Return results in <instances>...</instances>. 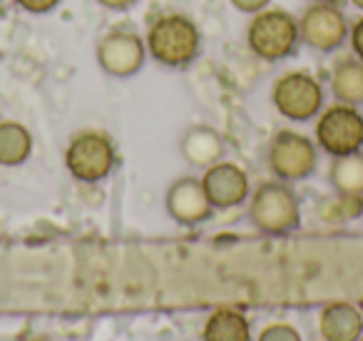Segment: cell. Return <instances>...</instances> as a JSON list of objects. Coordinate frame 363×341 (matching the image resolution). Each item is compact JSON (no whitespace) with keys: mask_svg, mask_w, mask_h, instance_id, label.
I'll list each match as a JSON object with an SVG mask.
<instances>
[{"mask_svg":"<svg viewBox=\"0 0 363 341\" xmlns=\"http://www.w3.org/2000/svg\"><path fill=\"white\" fill-rule=\"evenodd\" d=\"M202 341H252V324L237 309H214L202 329Z\"/></svg>","mask_w":363,"mask_h":341,"instance_id":"cell-16","label":"cell"},{"mask_svg":"<svg viewBox=\"0 0 363 341\" xmlns=\"http://www.w3.org/2000/svg\"><path fill=\"white\" fill-rule=\"evenodd\" d=\"M311 3H333V6H338L341 0H311Z\"/></svg>","mask_w":363,"mask_h":341,"instance_id":"cell-24","label":"cell"},{"mask_svg":"<svg viewBox=\"0 0 363 341\" xmlns=\"http://www.w3.org/2000/svg\"><path fill=\"white\" fill-rule=\"evenodd\" d=\"M267 165L281 182L308 180L318 167V145L296 130H279L267 147Z\"/></svg>","mask_w":363,"mask_h":341,"instance_id":"cell-6","label":"cell"},{"mask_svg":"<svg viewBox=\"0 0 363 341\" xmlns=\"http://www.w3.org/2000/svg\"><path fill=\"white\" fill-rule=\"evenodd\" d=\"M318 331L323 341H361L363 314L348 301H333L323 306L318 316Z\"/></svg>","mask_w":363,"mask_h":341,"instance_id":"cell-12","label":"cell"},{"mask_svg":"<svg viewBox=\"0 0 363 341\" xmlns=\"http://www.w3.org/2000/svg\"><path fill=\"white\" fill-rule=\"evenodd\" d=\"M247 217L254 229L262 234L284 237L301 227V205H298L296 192L289 187V182H262L249 195Z\"/></svg>","mask_w":363,"mask_h":341,"instance_id":"cell-2","label":"cell"},{"mask_svg":"<svg viewBox=\"0 0 363 341\" xmlns=\"http://www.w3.org/2000/svg\"><path fill=\"white\" fill-rule=\"evenodd\" d=\"M272 102L291 122H308L321 115L326 90L323 85L306 70H289L277 77L272 85Z\"/></svg>","mask_w":363,"mask_h":341,"instance_id":"cell-4","label":"cell"},{"mask_svg":"<svg viewBox=\"0 0 363 341\" xmlns=\"http://www.w3.org/2000/svg\"><path fill=\"white\" fill-rule=\"evenodd\" d=\"M259 341H301V334L291 324H269Z\"/></svg>","mask_w":363,"mask_h":341,"instance_id":"cell-18","label":"cell"},{"mask_svg":"<svg viewBox=\"0 0 363 341\" xmlns=\"http://www.w3.org/2000/svg\"><path fill=\"white\" fill-rule=\"evenodd\" d=\"M247 45L259 60L279 63L296 55L301 45L298 36V18H294L289 11L281 8H264L254 13L247 26Z\"/></svg>","mask_w":363,"mask_h":341,"instance_id":"cell-3","label":"cell"},{"mask_svg":"<svg viewBox=\"0 0 363 341\" xmlns=\"http://www.w3.org/2000/svg\"><path fill=\"white\" fill-rule=\"evenodd\" d=\"M179 152L192 167H204V170H207L214 162L222 160L224 140L214 127L197 125V127H189V130L182 135Z\"/></svg>","mask_w":363,"mask_h":341,"instance_id":"cell-13","label":"cell"},{"mask_svg":"<svg viewBox=\"0 0 363 341\" xmlns=\"http://www.w3.org/2000/svg\"><path fill=\"white\" fill-rule=\"evenodd\" d=\"M97 65L110 77H132L142 70L147 60L145 38L127 28H115L97 40L95 48Z\"/></svg>","mask_w":363,"mask_h":341,"instance_id":"cell-9","label":"cell"},{"mask_svg":"<svg viewBox=\"0 0 363 341\" xmlns=\"http://www.w3.org/2000/svg\"><path fill=\"white\" fill-rule=\"evenodd\" d=\"M33 152V135L21 122L6 120L0 122V165L18 167L30 157Z\"/></svg>","mask_w":363,"mask_h":341,"instance_id":"cell-17","label":"cell"},{"mask_svg":"<svg viewBox=\"0 0 363 341\" xmlns=\"http://www.w3.org/2000/svg\"><path fill=\"white\" fill-rule=\"evenodd\" d=\"M62 0H16V6L23 8L30 16H45V13H52Z\"/></svg>","mask_w":363,"mask_h":341,"instance_id":"cell-19","label":"cell"},{"mask_svg":"<svg viewBox=\"0 0 363 341\" xmlns=\"http://www.w3.org/2000/svg\"><path fill=\"white\" fill-rule=\"evenodd\" d=\"M316 145L328 157L351 155L363 150V115L353 105H336L326 107L318 115L316 122Z\"/></svg>","mask_w":363,"mask_h":341,"instance_id":"cell-7","label":"cell"},{"mask_svg":"<svg viewBox=\"0 0 363 341\" xmlns=\"http://www.w3.org/2000/svg\"><path fill=\"white\" fill-rule=\"evenodd\" d=\"M234 8H237L239 13H247V16H254V13L264 11V8H269V3L272 0H229Z\"/></svg>","mask_w":363,"mask_h":341,"instance_id":"cell-21","label":"cell"},{"mask_svg":"<svg viewBox=\"0 0 363 341\" xmlns=\"http://www.w3.org/2000/svg\"><path fill=\"white\" fill-rule=\"evenodd\" d=\"M328 182H331L333 195L363 200V152L331 157Z\"/></svg>","mask_w":363,"mask_h":341,"instance_id":"cell-14","label":"cell"},{"mask_svg":"<svg viewBox=\"0 0 363 341\" xmlns=\"http://www.w3.org/2000/svg\"><path fill=\"white\" fill-rule=\"evenodd\" d=\"M147 55L164 67H187L202 53L199 26L184 13H164L145 33Z\"/></svg>","mask_w":363,"mask_h":341,"instance_id":"cell-1","label":"cell"},{"mask_svg":"<svg viewBox=\"0 0 363 341\" xmlns=\"http://www.w3.org/2000/svg\"><path fill=\"white\" fill-rule=\"evenodd\" d=\"M348 21L343 11L333 3H311L298 18V36L301 45L308 50L321 53H336L348 40Z\"/></svg>","mask_w":363,"mask_h":341,"instance_id":"cell-8","label":"cell"},{"mask_svg":"<svg viewBox=\"0 0 363 341\" xmlns=\"http://www.w3.org/2000/svg\"><path fill=\"white\" fill-rule=\"evenodd\" d=\"M164 210L182 227H197L214 215L207 190L197 177H179L172 182L164 195Z\"/></svg>","mask_w":363,"mask_h":341,"instance_id":"cell-10","label":"cell"},{"mask_svg":"<svg viewBox=\"0 0 363 341\" xmlns=\"http://www.w3.org/2000/svg\"><path fill=\"white\" fill-rule=\"evenodd\" d=\"M348 43H351V50L358 60H363V16L348 28Z\"/></svg>","mask_w":363,"mask_h":341,"instance_id":"cell-20","label":"cell"},{"mask_svg":"<svg viewBox=\"0 0 363 341\" xmlns=\"http://www.w3.org/2000/svg\"><path fill=\"white\" fill-rule=\"evenodd\" d=\"M331 92L338 102L363 107V60L343 58L331 72Z\"/></svg>","mask_w":363,"mask_h":341,"instance_id":"cell-15","label":"cell"},{"mask_svg":"<svg viewBox=\"0 0 363 341\" xmlns=\"http://www.w3.org/2000/svg\"><path fill=\"white\" fill-rule=\"evenodd\" d=\"M28 341H45V339H28Z\"/></svg>","mask_w":363,"mask_h":341,"instance_id":"cell-25","label":"cell"},{"mask_svg":"<svg viewBox=\"0 0 363 341\" xmlns=\"http://www.w3.org/2000/svg\"><path fill=\"white\" fill-rule=\"evenodd\" d=\"M117 162L112 140L100 130H82L70 140L65 150V167L77 182L95 185L110 177Z\"/></svg>","mask_w":363,"mask_h":341,"instance_id":"cell-5","label":"cell"},{"mask_svg":"<svg viewBox=\"0 0 363 341\" xmlns=\"http://www.w3.org/2000/svg\"><path fill=\"white\" fill-rule=\"evenodd\" d=\"M0 3H6V0H0Z\"/></svg>","mask_w":363,"mask_h":341,"instance_id":"cell-26","label":"cell"},{"mask_svg":"<svg viewBox=\"0 0 363 341\" xmlns=\"http://www.w3.org/2000/svg\"><path fill=\"white\" fill-rule=\"evenodd\" d=\"M97 6L107 8V11H130L132 6H137L140 0H95Z\"/></svg>","mask_w":363,"mask_h":341,"instance_id":"cell-22","label":"cell"},{"mask_svg":"<svg viewBox=\"0 0 363 341\" xmlns=\"http://www.w3.org/2000/svg\"><path fill=\"white\" fill-rule=\"evenodd\" d=\"M202 185L207 190V197L214 210H234L249 200V177L234 162H214L204 170Z\"/></svg>","mask_w":363,"mask_h":341,"instance_id":"cell-11","label":"cell"},{"mask_svg":"<svg viewBox=\"0 0 363 341\" xmlns=\"http://www.w3.org/2000/svg\"><path fill=\"white\" fill-rule=\"evenodd\" d=\"M351 6L358 8V11H363V0H351Z\"/></svg>","mask_w":363,"mask_h":341,"instance_id":"cell-23","label":"cell"}]
</instances>
